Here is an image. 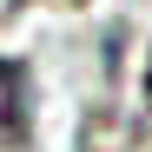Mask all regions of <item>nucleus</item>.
<instances>
[{
    "label": "nucleus",
    "mask_w": 152,
    "mask_h": 152,
    "mask_svg": "<svg viewBox=\"0 0 152 152\" xmlns=\"http://www.w3.org/2000/svg\"><path fill=\"white\" fill-rule=\"evenodd\" d=\"M27 126H33V106H27V66H20V60H0V152L27 145Z\"/></svg>",
    "instance_id": "f257e3e1"
},
{
    "label": "nucleus",
    "mask_w": 152,
    "mask_h": 152,
    "mask_svg": "<svg viewBox=\"0 0 152 152\" xmlns=\"http://www.w3.org/2000/svg\"><path fill=\"white\" fill-rule=\"evenodd\" d=\"M145 99H152V60H145Z\"/></svg>",
    "instance_id": "f03ea898"
}]
</instances>
